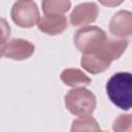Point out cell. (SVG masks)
<instances>
[{
	"instance_id": "1",
	"label": "cell",
	"mask_w": 132,
	"mask_h": 132,
	"mask_svg": "<svg viewBox=\"0 0 132 132\" xmlns=\"http://www.w3.org/2000/svg\"><path fill=\"white\" fill-rule=\"evenodd\" d=\"M128 46V41L125 38H109L94 53L84 55L80 64L88 72L97 74L105 71L110 66L113 60L119 59Z\"/></svg>"
},
{
	"instance_id": "2",
	"label": "cell",
	"mask_w": 132,
	"mask_h": 132,
	"mask_svg": "<svg viewBox=\"0 0 132 132\" xmlns=\"http://www.w3.org/2000/svg\"><path fill=\"white\" fill-rule=\"evenodd\" d=\"M106 93L109 100L119 108H132V73L118 72L106 84Z\"/></svg>"
},
{
	"instance_id": "3",
	"label": "cell",
	"mask_w": 132,
	"mask_h": 132,
	"mask_svg": "<svg viewBox=\"0 0 132 132\" xmlns=\"http://www.w3.org/2000/svg\"><path fill=\"white\" fill-rule=\"evenodd\" d=\"M65 106L74 116H90L96 108V97L85 88L72 89L65 95Z\"/></svg>"
},
{
	"instance_id": "4",
	"label": "cell",
	"mask_w": 132,
	"mask_h": 132,
	"mask_svg": "<svg viewBox=\"0 0 132 132\" xmlns=\"http://www.w3.org/2000/svg\"><path fill=\"white\" fill-rule=\"evenodd\" d=\"M74 44L84 55L96 52L107 39L105 32L96 26H86L76 31Z\"/></svg>"
},
{
	"instance_id": "5",
	"label": "cell",
	"mask_w": 132,
	"mask_h": 132,
	"mask_svg": "<svg viewBox=\"0 0 132 132\" xmlns=\"http://www.w3.org/2000/svg\"><path fill=\"white\" fill-rule=\"evenodd\" d=\"M10 15L12 21L22 28H31L40 20L37 5L32 1H16L12 5Z\"/></svg>"
},
{
	"instance_id": "6",
	"label": "cell",
	"mask_w": 132,
	"mask_h": 132,
	"mask_svg": "<svg viewBox=\"0 0 132 132\" xmlns=\"http://www.w3.org/2000/svg\"><path fill=\"white\" fill-rule=\"evenodd\" d=\"M35 46L26 39L14 38L1 46V56L12 60H25L31 57Z\"/></svg>"
},
{
	"instance_id": "7",
	"label": "cell",
	"mask_w": 132,
	"mask_h": 132,
	"mask_svg": "<svg viewBox=\"0 0 132 132\" xmlns=\"http://www.w3.org/2000/svg\"><path fill=\"white\" fill-rule=\"evenodd\" d=\"M99 8L94 2H85L75 6L70 14V23L72 26H84L94 23L98 16Z\"/></svg>"
},
{
	"instance_id": "8",
	"label": "cell",
	"mask_w": 132,
	"mask_h": 132,
	"mask_svg": "<svg viewBox=\"0 0 132 132\" xmlns=\"http://www.w3.org/2000/svg\"><path fill=\"white\" fill-rule=\"evenodd\" d=\"M109 31L121 38L132 35V12L119 10L109 22Z\"/></svg>"
},
{
	"instance_id": "9",
	"label": "cell",
	"mask_w": 132,
	"mask_h": 132,
	"mask_svg": "<svg viewBox=\"0 0 132 132\" xmlns=\"http://www.w3.org/2000/svg\"><path fill=\"white\" fill-rule=\"evenodd\" d=\"M38 29L48 35H57L67 29L68 23L66 16L63 14H45L40 18Z\"/></svg>"
},
{
	"instance_id": "10",
	"label": "cell",
	"mask_w": 132,
	"mask_h": 132,
	"mask_svg": "<svg viewBox=\"0 0 132 132\" xmlns=\"http://www.w3.org/2000/svg\"><path fill=\"white\" fill-rule=\"evenodd\" d=\"M61 79L66 86L73 88H82L84 86H88L91 84V78L85 72L77 68L64 69L61 73Z\"/></svg>"
},
{
	"instance_id": "11",
	"label": "cell",
	"mask_w": 132,
	"mask_h": 132,
	"mask_svg": "<svg viewBox=\"0 0 132 132\" xmlns=\"http://www.w3.org/2000/svg\"><path fill=\"white\" fill-rule=\"evenodd\" d=\"M100 131L99 124L91 116L80 117L72 122L70 132H98Z\"/></svg>"
},
{
	"instance_id": "12",
	"label": "cell",
	"mask_w": 132,
	"mask_h": 132,
	"mask_svg": "<svg viewBox=\"0 0 132 132\" xmlns=\"http://www.w3.org/2000/svg\"><path fill=\"white\" fill-rule=\"evenodd\" d=\"M70 6H71L70 1H60V0L42 1V10L45 14H63L69 10Z\"/></svg>"
},
{
	"instance_id": "13",
	"label": "cell",
	"mask_w": 132,
	"mask_h": 132,
	"mask_svg": "<svg viewBox=\"0 0 132 132\" xmlns=\"http://www.w3.org/2000/svg\"><path fill=\"white\" fill-rule=\"evenodd\" d=\"M114 132H132V113L120 114L112 124Z\"/></svg>"
},
{
	"instance_id": "14",
	"label": "cell",
	"mask_w": 132,
	"mask_h": 132,
	"mask_svg": "<svg viewBox=\"0 0 132 132\" xmlns=\"http://www.w3.org/2000/svg\"><path fill=\"white\" fill-rule=\"evenodd\" d=\"M1 32H2V40H1V46L5 44L6 42V38L9 36V32H10V28L9 26L6 24L5 20H1Z\"/></svg>"
},
{
	"instance_id": "15",
	"label": "cell",
	"mask_w": 132,
	"mask_h": 132,
	"mask_svg": "<svg viewBox=\"0 0 132 132\" xmlns=\"http://www.w3.org/2000/svg\"><path fill=\"white\" fill-rule=\"evenodd\" d=\"M98 132H105V131H98Z\"/></svg>"
}]
</instances>
